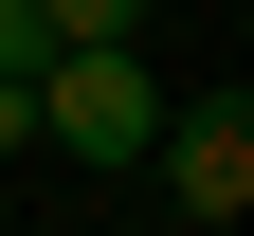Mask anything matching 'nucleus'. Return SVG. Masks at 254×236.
I'll use <instances>...</instances> for the list:
<instances>
[{
	"instance_id": "nucleus-1",
	"label": "nucleus",
	"mask_w": 254,
	"mask_h": 236,
	"mask_svg": "<svg viewBox=\"0 0 254 236\" xmlns=\"http://www.w3.org/2000/svg\"><path fill=\"white\" fill-rule=\"evenodd\" d=\"M18 109H37V146H73V163H145L164 146V73H145V55H37Z\"/></svg>"
},
{
	"instance_id": "nucleus-5",
	"label": "nucleus",
	"mask_w": 254,
	"mask_h": 236,
	"mask_svg": "<svg viewBox=\"0 0 254 236\" xmlns=\"http://www.w3.org/2000/svg\"><path fill=\"white\" fill-rule=\"evenodd\" d=\"M18 146H37V109H18V91H0V163H18Z\"/></svg>"
},
{
	"instance_id": "nucleus-4",
	"label": "nucleus",
	"mask_w": 254,
	"mask_h": 236,
	"mask_svg": "<svg viewBox=\"0 0 254 236\" xmlns=\"http://www.w3.org/2000/svg\"><path fill=\"white\" fill-rule=\"evenodd\" d=\"M0 91H37V18H18V0H0Z\"/></svg>"
},
{
	"instance_id": "nucleus-3",
	"label": "nucleus",
	"mask_w": 254,
	"mask_h": 236,
	"mask_svg": "<svg viewBox=\"0 0 254 236\" xmlns=\"http://www.w3.org/2000/svg\"><path fill=\"white\" fill-rule=\"evenodd\" d=\"M37 55H145V0H18Z\"/></svg>"
},
{
	"instance_id": "nucleus-2",
	"label": "nucleus",
	"mask_w": 254,
	"mask_h": 236,
	"mask_svg": "<svg viewBox=\"0 0 254 236\" xmlns=\"http://www.w3.org/2000/svg\"><path fill=\"white\" fill-rule=\"evenodd\" d=\"M145 163H164V200H182L200 236H236V218H254V109H236V91L164 109V146H145Z\"/></svg>"
}]
</instances>
